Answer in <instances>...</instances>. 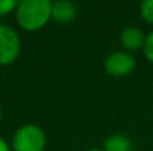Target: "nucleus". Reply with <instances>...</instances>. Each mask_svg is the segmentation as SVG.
<instances>
[{"label": "nucleus", "instance_id": "obj_10", "mask_svg": "<svg viewBox=\"0 0 153 151\" xmlns=\"http://www.w3.org/2000/svg\"><path fill=\"white\" fill-rule=\"evenodd\" d=\"M18 6V1L15 0H0V15H9L12 10H15Z\"/></svg>", "mask_w": 153, "mask_h": 151}, {"label": "nucleus", "instance_id": "obj_14", "mask_svg": "<svg viewBox=\"0 0 153 151\" xmlns=\"http://www.w3.org/2000/svg\"><path fill=\"white\" fill-rule=\"evenodd\" d=\"M0 25H1V24H0Z\"/></svg>", "mask_w": 153, "mask_h": 151}, {"label": "nucleus", "instance_id": "obj_2", "mask_svg": "<svg viewBox=\"0 0 153 151\" xmlns=\"http://www.w3.org/2000/svg\"><path fill=\"white\" fill-rule=\"evenodd\" d=\"M46 145L45 132L36 124L21 126L12 139L13 151H43Z\"/></svg>", "mask_w": 153, "mask_h": 151}, {"label": "nucleus", "instance_id": "obj_4", "mask_svg": "<svg viewBox=\"0 0 153 151\" xmlns=\"http://www.w3.org/2000/svg\"><path fill=\"white\" fill-rule=\"evenodd\" d=\"M104 68L110 76H116V77H123L128 76L129 73L134 71L135 68V58L128 53V52H113L110 53L105 61H104Z\"/></svg>", "mask_w": 153, "mask_h": 151}, {"label": "nucleus", "instance_id": "obj_6", "mask_svg": "<svg viewBox=\"0 0 153 151\" xmlns=\"http://www.w3.org/2000/svg\"><path fill=\"white\" fill-rule=\"evenodd\" d=\"M77 15V9L71 1H55L52 3V18L56 22L61 24H67L70 21H73Z\"/></svg>", "mask_w": 153, "mask_h": 151}, {"label": "nucleus", "instance_id": "obj_7", "mask_svg": "<svg viewBox=\"0 0 153 151\" xmlns=\"http://www.w3.org/2000/svg\"><path fill=\"white\" fill-rule=\"evenodd\" d=\"M132 141L122 133H113L104 141V151H132Z\"/></svg>", "mask_w": 153, "mask_h": 151}, {"label": "nucleus", "instance_id": "obj_11", "mask_svg": "<svg viewBox=\"0 0 153 151\" xmlns=\"http://www.w3.org/2000/svg\"><path fill=\"white\" fill-rule=\"evenodd\" d=\"M0 151H10V147L7 145V142L0 136Z\"/></svg>", "mask_w": 153, "mask_h": 151}, {"label": "nucleus", "instance_id": "obj_8", "mask_svg": "<svg viewBox=\"0 0 153 151\" xmlns=\"http://www.w3.org/2000/svg\"><path fill=\"white\" fill-rule=\"evenodd\" d=\"M140 13H141V18L153 24V0H144L140 6Z\"/></svg>", "mask_w": 153, "mask_h": 151}, {"label": "nucleus", "instance_id": "obj_13", "mask_svg": "<svg viewBox=\"0 0 153 151\" xmlns=\"http://www.w3.org/2000/svg\"><path fill=\"white\" fill-rule=\"evenodd\" d=\"M0 122H1V108H0Z\"/></svg>", "mask_w": 153, "mask_h": 151}, {"label": "nucleus", "instance_id": "obj_3", "mask_svg": "<svg viewBox=\"0 0 153 151\" xmlns=\"http://www.w3.org/2000/svg\"><path fill=\"white\" fill-rule=\"evenodd\" d=\"M21 50V42L16 31L9 25H0V65L12 64Z\"/></svg>", "mask_w": 153, "mask_h": 151}, {"label": "nucleus", "instance_id": "obj_1", "mask_svg": "<svg viewBox=\"0 0 153 151\" xmlns=\"http://www.w3.org/2000/svg\"><path fill=\"white\" fill-rule=\"evenodd\" d=\"M19 27L27 31L40 30L52 18V3L49 0H22L15 9Z\"/></svg>", "mask_w": 153, "mask_h": 151}, {"label": "nucleus", "instance_id": "obj_9", "mask_svg": "<svg viewBox=\"0 0 153 151\" xmlns=\"http://www.w3.org/2000/svg\"><path fill=\"white\" fill-rule=\"evenodd\" d=\"M144 56L147 58V61H150L153 64V31L146 36V42H144Z\"/></svg>", "mask_w": 153, "mask_h": 151}, {"label": "nucleus", "instance_id": "obj_12", "mask_svg": "<svg viewBox=\"0 0 153 151\" xmlns=\"http://www.w3.org/2000/svg\"><path fill=\"white\" fill-rule=\"evenodd\" d=\"M88 151H104V150H98V148H92V150H88Z\"/></svg>", "mask_w": 153, "mask_h": 151}, {"label": "nucleus", "instance_id": "obj_5", "mask_svg": "<svg viewBox=\"0 0 153 151\" xmlns=\"http://www.w3.org/2000/svg\"><path fill=\"white\" fill-rule=\"evenodd\" d=\"M146 36L137 27H126L120 33V43L126 50H138L144 48Z\"/></svg>", "mask_w": 153, "mask_h": 151}]
</instances>
